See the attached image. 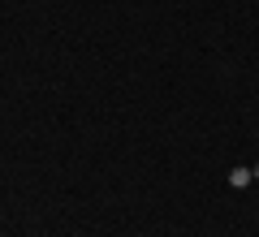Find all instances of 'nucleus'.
I'll use <instances>...</instances> for the list:
<instances>
[{"instance_id": "nucleus-1", "label": "nucleus", "mask_w": 259, "mask_h": 237, "mask_svg": "<svg viewBox=\"0 0 259 237\" xmlns=\"http://www.w3.org/2000/svg\"><path fill=\"white\" fill-rule=\"evenodd\" d=\"M255 181H259V164H255Z\"/></svg>"}]
</instances>
